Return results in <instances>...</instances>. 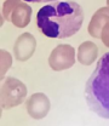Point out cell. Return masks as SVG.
<instances>
[{
	"mask_svg": "<svg viewBox=\"0 0 109 126\" xmlns=\"http://www.w3.org/2000/svg\"><path fill=\"white\" fill-rule=\"evenodd\" d=\"M84 10L75 1H53L43 6L36 15L39 29L48 38H68L81 28Z\"/></svg>",
	"mask_w": 109,
	"mask_h": 126,
	"instance_id": "1",
	"label": "cell"
},
{
	"mask_svg": "<svg viewBox=\"0 0 109 126\" xmlns=\"http://www.w3.org/2000/svg\"><path fill=\"white\" fill-rule=\"evenodd\" d=\"M87 107L103 119H109V52L104 53L85 85Z\"/></svg>",
	"mask_w": 109,
	"mask_h": 126,
	"instance_id": "2",
	"label": "cell"
}]
</instances>
